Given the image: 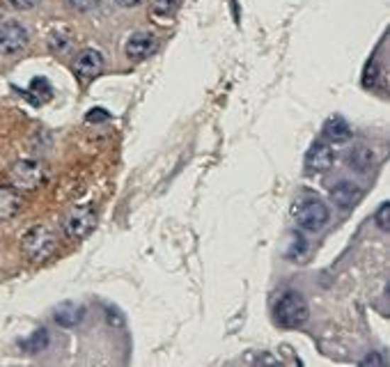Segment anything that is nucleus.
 I'll return each instance as SVG.
<instances>
[{
  "label": "nucleus",
  "instance_id": "obj_12",
  "mask_svg": "<svg viewBox=\"0 0 390 367\" xmlns=\"http://www.w3.org/2000/svg\"><path fill=\"white\" fill-rule=\"evenodd\" d=\"M310 255V241L301 232H291L285 246V257L289 262H306V257Z\"/></svg>",
  "mask_w": 390,
  "mask_h": 367
},
{
  "label": "nucleus",
  "instance_id": "obj_23",
  "mask_svg": "<svg viewBox=\"0 0 390 367\" xmlns=\"http://www.w3.org/2000/svg\"><path fill=\"white\" fill-rule=\"evenodd\" d=\"M87 120L94 122V120H108V113H106L104 108H94L90 111V115H87Z\"/></svg>",
  "mask_w": 390,
  "mask_h": 367
},
{
  "label": "nucleus",
  "instance_id": "obj_21",
  "mask_svg": "<svg viewBox=\"0 0 390 367\" xmlns=\"http://www.w3.org/2000/svg\"><path fill=\"white\" fill-rule=\"evenodd\" d=\"M9 5H12L14 9L26 12V9H35L39 5V0H9Z\"/></svg>",
  "mask_w": 390,
  "mask_h": 367
},
{
  "label": "nucleus",
  "instance_id": "obj_22",
  "mask_svg": "<svg viewBox=\"0 0 390 367\" xmlns=\"http://www.w3.org/2000/svg\"><path fill=\"white\" fill-rule=\"evenodd\" d=\"M360 365H386V358L384 356H379V354H369L367 358L360 361Z\"/></svg>",
  "mask_w": 390,
  "mask_h": 367
},
{
  "label": "nucleus",
  "instance_id": "obj_19",
  "mask_svg": "<svg viewBox=\"0 0 390 367\" xmlns=\"http://www.w3.org/2000/svg\"><path fill=\"white\" fill-rule=\"evenodd\" d=\"M67 7L76 9V12H90L96 7V0H65Z\"/></svg>",
  "mask_w": 390,
  "mask_h": 367
},
{
  "label": "nucleus",
  "instance_id": "obj_4",
  "mask_svg": "<svg viewBox=\"0 0 390 367\" xmlns=\"http://www.w3.org/2000/svg\"><path fill=\"white\" fill-rule=\"evenodd\" d=\"M44 177H46L44 166L33 159L16 161L14 166L9 168V179H12V186L16 191H35L42 186Z\"/></svg>",
  "mask_w": 390,
  "mask_h": 367
},
{
  "label": "nucleus",
  "instance_id": "obj_17",
  "mask_svg": "<svg viewBox=\"0 0 390 367\" xmlns=\"http://www.w3.org/2000/svg\"><path fill=\"white\" fill-rule=\"evenodd\" d=\"M48 44H51V51H55V53H65L67 48L72 46V40H69V35L55 33V35H51V40H48Z\"/></svg>",
  "mask_w": 390,
  "mask_h": 367
},
{
  "label": "nucleus",
  "instance_id": "obj_16",
  "mask_svg": "<svg viewBox=\"0 0 390 367\" xmlns=\"http://www.w3.org/2000/svg\"><path fill=\"white\" fill-rule=\"evenodd\" d=\"M152 9H154L156 16L168 18V16H172V14L179 9V0H154V3H152Z\"/></svg>",
  "mask_w": 390,
  "mask_h": 367
},
{
  "label": "nucleus",
  "instance_id": "obj_1",
  "mask_svg": "<svg viewBox=\"0 0 390 367\" xmlns=\"http://www.w3.org/2000/svg\"><path fill=\"white\" fill-rule=\"evenodd\" d=\"M55 246H57V239L53 235V230L46 225L30 227L21 239L23 253L28 259H33V262H44V259H48L55 253Z\"/></svg>",
  "mask_w": 390,
  "mask_h": 367
},
{
  "label": "nucleus",
  "instance_id": "obj_9",
  "mask_svg": "<svg viewBox=\"0 0 390 367\" xmlns=\"http://www.w3.org/2000/svg\"><path fill=\"white\" fill-rule=\"evenodd\" d=\"M74 72L81 76L83 81H90L94 76L104 72V55L96 48H83L74 60Z\"/></svg>",
  "mask_w": 390,
  "mask_h": 367
},
{
  "label": "nucleus",
  "instance_id": "obj_20",
  "mask_svg": "<svg viewBox=\"0 0 390 367\" xmlns=\"http://www.w3.org/2000/svg\"><path fill=\"white\" fill-rule=\"evenodd\" d=\"M44 346H46V331L42 328V331H37V333L33 335V344L28 346V349H30V351L35 354V351H42Z\"/></svg>",
  "mask_w": 390,
  "mask_h": 367
},
{
  "label": "nucleus",
  "instance_id": "obj_13",
  "mask_svg": "<svg viewBox=\"0 0 390 367\" xmlns=\"http://www.w3.org/2000/svg\"><path fill=\"white\" fill-rule=\"evenodd\" d=\"M324 138L326 140H333V142H345L351 138V127L349 122L345 118H340V115H335V118H330L326 124H324Z\"/></svg>",
  "mask_w": 390,
  "mask_h": 367
},
{
  "label": "nucleus",
  "instance_id": "obj_24",
  "mask_svg": "<svg viewBox=\"0 0 390 367\" xmlns=\"http://www.w3.org/2000/svg\"><path fill=\"white\" fill-rule=\"evenodd\" d=\"M117 5H122V7H135V5H140L143 0H115Z\"/></svg>",
  "mask_w": 390,
  "mask_h": 367
},
{
  "label": "nucleus",
  "instance_id": "obj_2",
  "mask_svg": "<svg viewBox=\"0 0 390 367\" xmlns=\"http://www.w3.org/2000/svg\"><path fill=\"white\" fill-rule=\"evenodd\" d=\"M291 214H294L299 227L306 230V232H317V230H321L328 223V207L319 198H315V196L299 198L294 202V209H291Z\"/></svg>",
  "mask_w": 390,
  "mask_h": 367
},
{
  "label": "nucleus",
  "instance_id": "obj_11",
  "mask_svg": "<svg viewBox=\"0 0 390 367\" xmlns=\"http://www.w3.org/2000/svg\"><path fill=\"white\" fill-rule=\"evenodd\" d=\"M23 200L14 186H0V220L14 218L21 211Z\"/></svg>",
  "mask_w": 390,
  "mask_h": 367
},
{
  "label": "nucleus",
  "instance_id": "obj_5",
  "mask_svg": "<svg viewBox=\"0 0 390 367\" xmlns=\"http://www.w3.org/2000/svg\"><path fill=\"white\" fill-rule=\"evenodd\" d=\"M94 223H96V214L90 207H76L65 216L62 230L69 239L78 241V239H85L87 235H90V232L94 230Z\"/></svg>",
  "mask_w": 390,
  "mask_h": 367
},
{
  "label": "nucleus",
  "instance_id": "obj_7",
  "mask_svg": "<svg viewBox=\"0 0 390 367\" xmlns=\"http://www.w3.org/2000/svg\"><path fill=\"white\" fill-rule=\"evenodd\" d=\"M335 161V152L326 140H315L310 145V149L306 154V170L317 175V172H326Z\"/></svg>",
  "mask_w": 390,
  "mask_h": 367
},
{
  "label": "nucleus",
  "instance_id": "obj_8",
  "mask_svg": "<svg viewBox=\"0 0 390 367\" xmlns=\"http://www.w3.org/2000/svg\"><path fill=\"white\" fill-rule=\"evenodd\" d=\"M159 48V40L152 33H133L124 44V53L129 60H147Z\"/></svg>",
  "mask_w": 390,
  "mask_h": 367
},
{
  "label": "nucleus",
  "instance_id": "obj_15",
  "mask_svg": "<svg viewBox=\"0 0 390 367\" xmlns=\"http://www.w3.org/2000/svg\"><path fill=\"white\" fill-rule=\"evenodd\" d=\"M372 163H374V154L372 149H367V147H356V149H351L349 152V166L358 170V172H367L369 168H372Z\"/></svg>",
  "mask_w": 390,
  "mask_h": 367
},
{
  "label": "nucleus",
  "instance_id": "obj_6",
  "mask_svg": "<svg viewBox=\"0 0 390 367\" xmlns=\"http://www.w3.org/2000/svg\"><path fill=\"white\" fill-rule=\"evenodd\" d=\"M28 42H30V33L18 21H7L0 26V53L3 55H16L28 46Z\"/></svg>",
  "mask_w": 390,
  "mask_h": 367
},
{
  "label": "nucleus",
  "instance_id": "obj_3",
  "mask_svg": "<svg viewBox=\"0 0 390 367\" xmlns=\"http://www.w3.org/2000/svg\"><path fill=\"white\" fill-rule=\"evenodd\" d=\"M273 315H276V322L285 328H296L301 324H306L308 320V303L306 298L299 292H285L280 294V298L276 301V307H273Z\"/></svg>",
  "mask_w": 390,
  "mask_h": 367
},
{
  "label": "nucleus",
  "instance_id": "obj_14",
  "mask_svg": "<svg viewBox=\"0 0 390 367\" xmlns=\"http://www.w3.org/2000/svg\"><path fill=\"white\" fill-rule=\"evenodd\" d=\"M83 315H85V310L81 305H76V303H60L55 307V322L60 324V326H76L78 322L83 320Z\"/></svg>",
  "mask_w": 390,
  "mask_h": 367
},
{
  "label": "nucleus",
  "instance_id": "obj_18",
  "mask_svg": "<svg viewBox=\"0 0 390 367\" xmlns=\"http://www.w3.org/2000/svg\"><path fill=\"white\" fill-rule=\"evenodd\" d=\"M374 220H377L379 230H384V232H388V230H390V205H388V202H384V205L379 207Z\"/></svg>",
  "mask_w": 390,
  "mask_h": 367
},
{
  "label": "nucleus",
  "instance_id": "obj_10",
  "mask_svg": "<svg viewBox=\"0 0 390 367\" xmlns=\"http://www.w3.org/2000/svg\"><path fill=\"white\" fill-rule=\"evenodd\" d=\"M330 200L335 202L340 209H351L360 200V188L354 181H338L333 188H330Z\"/></svg>",
  "mask_w": 390,
  "mask_h": 367
}]
</instances>
